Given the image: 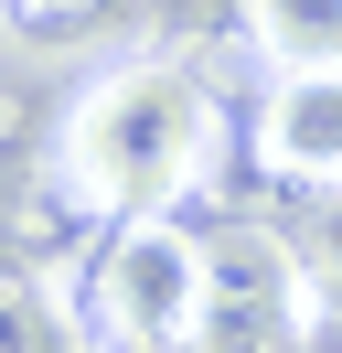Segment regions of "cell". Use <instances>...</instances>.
Wrapping results in <instances>:
<instances>
[{"instance_id":"1","label":"cell","mask_w":342,"mask_h":353,"mask_svg":"<svg viewBox=\"0 0 342 353\" xmlns=\"http://www.w3.org/2000/svg\"><path fill=\"white\" fill-rule=\"evenodd\" d=\"M214 139H225V108H214V86L182 54H107L54 108L32 193H54L75 225L107 236V225L171 214V203L214 172Z\"/></svg>"},{"instance_id":"2","label":"cell","mask_w":342,"mask_h":353,"mask_svg":"<svg viewBox=\"0 0 342 353\" xmlns=\"http://www.w3.org/2000/svg\"><path fill=\"white\" fill-rule=\"evenodd\" d=\"M214 310V246L182 236L171 214L107 225L75 268V343L97 353H182Z\"/></svg>"},{"instance_id":"3","label":"cell","mask_w":342,"mask_h":353,"mask_svg":"<svg viewBox=\"0 0 342 353\" xmlns=\"http://www.w3.org/2000/svg\"><path fill=\"white\" fill-rule=\"evenodd\" d=\"M246 150H256L268 182H299V193H332V203H342V65H321V75H268Z\"/></svg>"},{"instance_id":"4","label":"cell","mask_w":342,"mask_h":353,"mask_svg":"<svg viewBox=\"0 0 342 353\" xmlns=\"http://www.w3.org/2000/svg\"><path fill=\"white\" fill-rule=\"evenodd\" d=\"M246 43L268 75H321L342 65V0H246Z\"/></svg>"},{"instance_id":"5","label":"cell","mask_w":342,"mask_h":353,"mask_svg":"<svg viewBox=\"0 0 342 353\" xmlns=\"http://www.w3.org/2000/svg\"><path fill=\"white\" fill-rule=\"evenodd\" d=\"M107 22H118V0H0L11 43H97Z\"/></svg>"},{"instance_id":"6","label":"cell","mask_w":342,"mask_h":353,"mask_svg":"<svg viewBox=\"0 0 342 353\" xmlns=\"http://www.w3.org/2000/svg\"><path fill=\"white\" fill-rule=\"evenodd\" d=\"M0 353H64V321L43 310V289H32L21 257H0Z\"/></svg>"},{"instance_id":"7","label":"cell","mask_w":342,"mask_h":353,"mask_svg":"<svg viewBox=\"0 0 342 353\" xmlns=\"http://www.w3.org/2000/svg\"><path fill=\"white\" fill-rule=\"evenodd\" d=\"M299 279H310V310H321V321H342V203L321 214V246L299 257Z\"/></svg>"}]
</instances>
